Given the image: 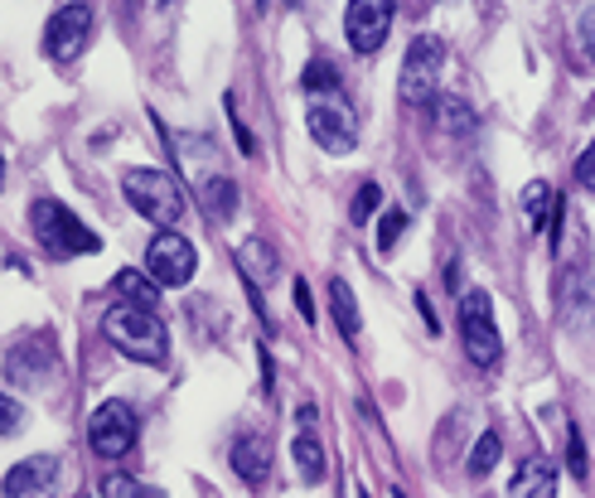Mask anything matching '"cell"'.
Returning a JSON list of instances; mask_svg holds the SVG:
<instances>
[{
	"mask_svg": "<svg viewBox=\"0 0 595 498\" xmlns=\"http://www.w3.org/2000/svg\"><path fill=\"white\" fill-rule=\"evenodd\" d=\"M378 203H383V189H378V185H363V189H359V199H354V209H349V213H354V223H368V218L378 213Z\"/></svg>",
	"mask_w": 595,
	"mask_h": 498,
	"instance_id": "484cf974",
	"label": "cell"
},
{
	"mask_svg": "<svg viewBox=\"0 0 595 498\" xmlns=\"http://www.w3.org/2000/svg\"><path fill=\"white\" fill-rule=\"evenodd\" d=\"M330 310H334V324H339V334L354 344L359 330H363V320H359V306H354V290H349V281H330Z\"/></svg>",
	"mask_w": 595,
	"mask_h": 498,
	"instance_id": "ac0fdd59",
	"label": "cell"
},
{
	"mask_svg": "<svg viewBox=\"0 0 595 498\" xmlns=\"http://www.w3.org/2000/svg\"><path fill=\"white\" fill-rule=\"evenodd\" d=\"M306 126H310L315 145L330 155H349L359 145V126H354V112L344 107V97H310Z\"/></svg>",
	"mask_w": 595,
	"mask_h": 498,
	"instance_id": "52a82bcc",
	"label": "cell"
},
{
	"mask_svg": "<svg viewBox=\"0 0 595 498\" xmlns=\"http://www.w3.org/2000/svg\"><path fill=\"white\" fill-rule=\"evenodd\" d=\"M393 498H403V494H393Z\"/></svg>",
	"mask_w": 595,
	"mask_h": 498,
	"instance_id": "e575fe53",
	"label": "cell"
},
{
	"mask_svg": "<svg viewBox=\"0 0 595 498\" xmlns=\"http://www.w3.org/2000/svg\"><path fill=\"white\" fill-rule=\"evenodd\" d=\"M88 30H92V5H64V10H54V20H48L44 48L58 58V64H73V58L82 54V44H88Z\"/></svg>",
	"mask_w": 595,
	"mask_h": 498,
	"instance_id": "30bf717a",
	"label": "cell"
},
{
	"mask_svg": "<svg viewBox=\"0 0 595 498\" xmlns=\"http://www.w3.org/2000/svg\"><path fill=\"white\" fill-rule=\"evenodd\" d=\"M441 68H445L441 40H431V34L411 40L407 58H403V73H397V92H403V102H436V82H441Z\"/></svg>",
	"mask_w": 595,
	"mask_h": 498,
	"instance_id": "5b68a950",
	"label": "cell"
},
{
	"mask_svg": "<svg viewBox=\"0 0 595 498\" xmlns=\"http://www.w3.org/2000/svg\"><path fill=\"white\" fill-rule=\"evenodd\" d=\"M228 465L238 469L242 484H266V475H272V445H266V435H242V441H233V451H228Z\"/></svg>",
	"mask_w": 595,
	"mask_h": 498,
	"instance_id": "4fadbf2b",
	"label": "cell"
},
{
	"mask_svg": "<svg viewBox=\"0 0 595 498\" xmlns=\"http://www.w3.org/2000/svg\"><path fill=\"white\" fill-rule=\"evenodd\" d=\"M107 498H161L155 489H141L131 479H107Z\"/></svg>",
	"mask_w": 595,
	"mask_h": 498,
	"instance_id": "83f0119b",
	"label": "cell"
},
{
	"mask_svg": "<svg viewBox=\"0 0 595 498\" xmlns=\"http://www.w3.org/2000/svg\"><path fill=\"white\" fill-rule=\"evenodd\" d=\"M436 121H441V131H451V136H465V131H475V107L455 92H441L436 97Z\"/></svg>",
	"mask_w": 595,
	"mask_h": 498,
	"instance_id": "d6986e66",
	"label": "cell"
},
{
	"mask_svg": "<svg viewBox=\"0 0 595 498\" xmlns=\"http://www.w3.org/2000/svg\"><path fill=\"white\" fill-rule=\"evenodd\" d=\"M576 179H581V185H586V189L595 193V141H591L586 151L576 155Z\"/></svg>",
	"mask_w": 595,
	"mask_h": 498,
	"instance_id": "f1b7e54d",
	"label": "cell"
},
{
	"mask_svg": "<svg viewBox=\"0 0 595 498\" xmlns=\"http://www.w3.org/2000/svg\"><path fill=\"white\" fill-rule=\"evenodd\" d=\"M58 455H30L20 465H10L5 475V498H48L58 489Z\"/></svg>",
	"mask_w": 595,
	"mask_h": 498,
	"instance_id": "8fae6325",
	"label": "cell"
},
{
	"mask_svg": "<svg viewBox=\"0 0 595 498\" xmlns=\"http://www.w3.org/2000/svg\"><path fill=\"white\" fill-rule=\"evenodd\" d=\"M359 498H368V494H363V489H359Z\"/></svg>",
	"mask_w": 595,
	"mask_h": 498,
	"instance_id": "836d02e7",
	"label": "cell"
},
{
	"mask_svg": "<svg viewBox=\"0 0 595 498\" xmlns=\"http://www.w3.org/2000/svg\"><path fill=\"white\" fill-rule=\"evenodd\" d=\"M562 314L566 320H581V314H591V281L586 272H562Z\"/></svg>",
	"mask_w": 595,
	"mask_h": 498,
	"instance_id": "ffe728a7",
	"label": "cell"
},
{
	"mask_svg": "<svg viewBox=\"0 0 595 498\" xmlns=\"http://www.w3.org/2000/svg\"><path fill=\"white\" fill-rule=\"evenodd\" d=\"M508 498H557V465L542 455H528L508 484Z\"/></svg>",
	"mask_w": 595,
	"mask_h": 498,
	"instance_id": "5bb4252c",
	"label": "cell"
},
{
	"mask_svg": "<svg viewBox=\"0 0 595 498\" xmlns=\"http://www.w3.org/2000/svg\"><path fill=\"white\" fill-rule=\"evenodd\" d=\"M290 296H296V310L315 324V296H310V286H306V281H296V286H290Z\"/></svg>",
	"mask_w": 595,
	"mask_h": 498,
	"instance_id": "4dcf8cb0",
	"label": "cell"
},
{
	"mask_svg": "<svg viewBox=\"0 0 595 498\" xmlns=\"http://www.w3.org/2000/svg\"><path fill=\"white\" fill-rule=\"evenodd\" d=\"M566 441H572V451H566V460H572V475H576V479H586V469H591L586 441H581V431H576V427H572V435H566Z\"/></svg>",
	"mask_w": 595,
	"mask_h": 498,
	"instance_id": "4316f807",
	"label": "cell"
},
{
	"mask_svg": "<svg viewBox=\"0 0 595 498\" xmlns=\"http://www.w3.org/2000/svg\"><path fill=\"white\" fill-rule=\"evenodd\" d=\"M460 339H465L470 363H480V368H499L504 339H499V330H494L489 290H465V296H460Z\"/></svg>",
	"mask_w": 595,
	"mask_h": 498,
	"instance_id": "277c9868",
	"label": "cell"
},
{
	"mask_svg": "<svg viewBox=\"0 0 595 498\" xmlns=\"http://www.w3.org/2000/svg\"><path fill=\"white\" fill-rule=\"evenodd\" d=\"M194 272H199V252H194L189 237H179L175 228L151 237V247H145V276L155 286H189Z\"/></svg>",
	"mask_w": 595,
	"mask_h": 498,
	"instance_id": "ba28073f",
	"label": "cell"
},
{
	"mask_svg": "<svg viewBox=\"0 0 595 498\" xmlns=\"http://www.w3.org/2000/svg\"><path fill=\"white\" fill-rule=\"evenodd\" d=\"M499 455H504V441H499V431H484L480 441H475V451H470V475L484 479L494 465H499Z\"/></svg>",
	"mask_w": 595,
	"mask_h": 498,
	"instance_id": "7402d4cb",
	"label": "cell"
},
{
	"mask_svg": "<svg viewBox=\"0 0 595 498\" xmlns=\"http://www.w3.org/2000/svg\"><path fill=\"white\" fill-rule=\"evenodd\" d=\"M257 363H262V387L272 392V354H266V344H257Z\"/></svg>",
	"mask_w": 595,
	"mask_h": 498,
	"instance_id": "1f68e13d",
	"label": "cell"
},
{
	"mask_svg": "<svg viewBox=\"0 0 595 498\" xmlns=\"http://www.w3.org/2000/svg\"><path fill=\"white\" fill-rule=\"evenodd\" d=\"M102 334L112 348H121V354L136 358V363H151V368H161V363L169 358V330L155 310L112 306L102 314Z\"/></svg>",
	"mask_w": 595,
	"mask_h": 498,
	"instance_id": "6da1fadb",
	"label": "cell"
},
{
	"mask_svg": "<svg viewBox=\"0 0 595 498\" xmlns=\"http://www.w3.org/2000/svg\"><path fill=\"white\" fill-rule=\"evenodd\" d=\"M121 193H126L131 209L141 218H151L161 233H169V228L185 218V193H179V185L165 169H151V165L126 169V175H121Z\"/></svg>",
	"mask_w": 595,
	"mask_h": 498,
	"instance_id": "7a4b0ae2",
	"label": "cell"
},
{
	"mask_svg": "<svg viewBox=\"0 0 595 498\" xmlns=\"http://www.w3.org/2000/svg\"><path fill=\"white\" fill-rule=\"evenodd\" d=\"M576 48H581V64L595 68V5L576 15Z\"/></svg>",
	"mask_w": 595,
	"mask_h": 498,
	"instance_id": "d4e9b609",
	"label": "cell"
},
{
	"mask_svg": "<svg viewBox=\"0 0 595 498\" xmlns=\"http://www.w3.org/2000/svg\"><path fill=\"white\" fill-rule=\"evenodd\" d=\"M48 363H54V354H48V339L44 334H30V339H20V344H10V354H5V378L15 383V387H40L48 378Z\"/></svg>",
	"mask_w": 595,
	"mask_h": 498,
	"instance_id": "7c38bea8",
	"label": "cell"
},
{
	"mask_svg": "<svg viewBox=\"0 0 595 498\" xmlns=\"http://www.w3.org/2000/svg\"><path fill=\"white\" fill-rule=\"evenodd\" d=\"M20 421H24L20 402H15V397H5V402H0V431H5V435H15V431H20Z\"/></svg>",
	"mask_w": 595,
	"mask_h": 498,
	"instance_id": "f546056e",
	"label": "cell"
},
{
	"mask_svg": "<svg viewBox=\"0 0 595 498\" xmlns=\"http://www.w3.org/2000/svg\"><path fill=\"white\" fill-rule=\"evenodd\" d=\"M417 310L427 314V330H431V334H441V324H436V310H431V300L421 296V290H417Z\"/></svg>",
	"mask_w": 595,
	"mask_h": 498,
	"instance_id": "d6a6232c",
	"label": "cell"
},
{
	"mask_svg": "<svg viewBox=\"0 0 595 498\" xmlns=\"http://www.w3.org/2000/svg\"><path fill=\"white\" fill-rule=\"evenodd\" d=\"M136 431H141L136 407L121 402V397H112V402H102V407H97L92 417H88V441H92V451L102 455V460L126 455L131 445H136Z\"/></svg>",
	"mask_w": 595,
	"mask_h": 498,
	"instance_id": "8992f818",
	"label": "cell"
},
{
	"mask_svg": "<svg viewBox=\"0 0 595 498\" xmlns=\"http://www.w3.org/2000/svg\"><path fill=\"white\" fill-rule=\"evenodd\" d=\"M548 203H557L552 185H548V179H532V185L524 189V213H528L532 228H542V218H548Z\"/></svg>",
	"mask_w": 595,
	"mask_h": 498,
	"instance_id": "603a6c76",
	"label": "cell"
},
{
	"mask_svg": "<svg viewBox=\"0 0 595 498\" xmlns=\"http://www.w3.org/2000/svg\"><path fill=\"white\" fill-rule=\"evenodd\" d=\"M290 455H296V469H300V479H320L324 475V445H320V435H315L310 427H300L296 431V441H290Z\"/></svg>",
	"mask_w": 595,
	"mask_h": 498,
	"instance_id": "e0dca14e",
	"label": "cell"
},
{
	"mask_svg": "<svg viewBox=\"0 0 595 498\" xmlns=\"http://www.w3.org/2000/svg\"><path fill=\"white\" fill-rule=\"evenodd\" d=\"M403 233H407V209H387L378 218V252H393L403 242Z\"/></svg>",
	"mask_w": 595,
	"mask_h": 498,
	"instance_id": "cb8c5ba5",
	"label": "cell"
},
{
	"mask_svg": "<svg viewBox=\"0 0 595 498\" xmlns=\"http://www.w3.org/2000/svg\"><path fill=\"white\" fill-rule=\"evenodd\" d=\"M112 286H117L121 306H136V310H155V306H161V286H155L145 272H117Z\"/></svg>",
	"mask_w": 595,
	"mask_h": 498,
	"instance_id": "2e32d148",
	"label": "cell"
},
{
	"mask_svg": "<svg viewBox=\"0 0 595 498\" xmlns=\"http://www.w3.org/2000/svg\"><path fill=\"white\" fill-rule=\"evenodd\" d=\"M30 228L54 257H92V252H102V237L92 228H82L58 199H34Z\"/></svg>",
	"mask_w": 595,
	"mask_h": 498,
	"instance_id": "3957f363",
	"label": "cell"
},
{
	"mask_svg": "<svg viewBox=\"0 0 595 498\" xmlns=\"http://www.w3.org/2000/svg\"><path fill=\"white\" fill-rule=\"evenodd\" d=\"M238 266H242V276H247V286L262 290V281H272V276H276L282 257H276V247H266L262 237H247L238 247Z\"/></svg>",
	"mask_w": 595,
	"mask_h": 498,
	"instance_id": "9a60e30c",
	"label": "cell"
},
{
	"mask_svg": "<svg viewBox=\"0 0 595 498\" xmlns=\"http://www.w3.org/2000/svg\"><path fill=\"white\" fill-rule=\"evenodd\" d=\"M300 82H306L310 97H339V73L330 58H310L306 73H300Z\"/></svg>",
	"mask_w": 595,
	"mask_h": 498,
	"instance_id": "44dd1931",
	"label": "cell"
},
{
	"mask_svg": "<svg viewBox=\"0 0 595 498\" xmlns=\"http://www.w3.org/2000/svg\"><path fill=\"white\" fill-rule=\"evenodd\" d=\"M387 30H393V5L387 0H354L344 10V34L354 44V54H378Z\"/></svg>",
	"mask_w": 595,
	"mask_h": 498,
	"instance_id": "9c48e42d",
	"label": "cell"
}]
</instances>
